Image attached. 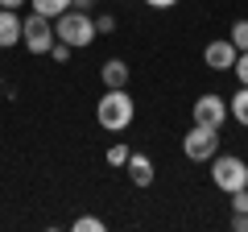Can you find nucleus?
I'll list each match as a JSON object with an SVG mask.
<instances>
[{"mask_svg":"<svg viewBox=\"0 0 248 232\" xmlns=\"http://www.w3.org/2000/svg\"><path fill=\"white\" fill-rule=\"evenodd\" d=\"M99 79H104V87H128V63L124 58H108L99 66Z\"/></svg>","mask_w":248,"mask_h":232,"instance_id":"nucleus-10","label":"nucleus"},{"mask_svg":"<svg viewBox=\"0 0 248 232\" xmlns=\"http://www.w3.org/2000/svg\"><path fill=\"white\" fill-rule=\"evenodd\" d=\"M75 228H79V232H104V220H99V215H79Z\"/></svg>","mask_w":248,"mask_h":232,"instance_id":"nucleus-14","label":"nucleus"},{"mask_svg":"<svg viewBox=\"0 0 248 232\" xmlns=\"http://www.w3.org/2000/svg\"><path fill=\"white\" fill-rule=\"evenodd\" d=\"M211 182L223 191V195H232V191H244L248 187V166L244 158H236V153H215L211 158Z\"/></svg>","mask_w":248,"mask_h":232,"instance_id":"nucleus-3","label":"nucleus"},{"mask_svg":"<svg viewBox=\"0 0 248 232\" xmlns=\"http://www.w3.org/2000/svg\"><path fill=\"white\" fill-rule=\"evenodd\" d=\"M145 4H149V9H174L178 0H145Z\"/></svg>","mask_w":248,"mask_h":232,"instance_id":"nucleus-21","label":"nucleus"},{"mask_svg":"<svg viewBox=\"0 0 248 232\" xmlns=\"http://www.w3.org/2000/svg\"><path fill=\"white\" fill-rule=\"evenodd\" d=\"M21 42V17L17 9H0V50H9V46Z\"/></svg>","mask_w":248,"mask_h":232,"instance_id":"nucleus-8","label":"nucleus"},{"mask_svg":"<svg viewBox=\"0 0 248 232\" xmlns=\"http://www.w3.org/2000/svg\"><path fill=\"white\" fill-rule=\"evenodd\" d=\"M182 153L190 162H211L219 153V129L211 125H190V133L182 137Z\"/></svg>","mask_w":248,"mask_h":232,"instance_id":"nucleus-4","label":"nucleus"},{"mask_svg":"<svg viewBox=\"0 0 248 232\" xmlns=\"http://www.w3.org/2000/svg\"><path fill=\"white\" fill-rule=\"evenodd\" d=\"M95 29H99V33H112V29H116V17H108V13H104V17H95Z\"/></svg>","mask_w":248,"mask_h":232,"instance_id":"nucleus-20","label":"nucleus"},{"mask_svg":"<svg viewBox=\"0 0 248 232\" xmlns=\"http://www.w3.org/2000/svg\"><path fill=\"white\" fill-rule=\"evenodd\" d=\"M124 170H128V179H133L137 187H149V182H153V162L145 158V153H128Z\"/></svg>","mask_w":248,"mask_h":232,"instance_id":"nucleus-9","label":"nucleus"},{"mask_svg":"<svg viewBox=\"0 0 248 232\" xmlns=\"http://www.w3.org/2000/svg\"><path fill=\"white\" fill-rule=\"evenodd\" d=\"M236 58H240V50L228 42V37H219V42H211V46L203 50V63L211 66V71H232V66H236Z\"/></svg>","mask_w":248,"mask_h":232,"instance_id":"nucleus-7","label":"nucleus"},{"mask_svg":"<svg viewBox=\"0 0 248 232\" xmlns=\"http://www.w3.org/2000/svg\"><path fill=\"white\" fill-rule=\"evenodd\" d=\"M223 120H228V99H223V96L207 91V96H199V99H195V125L223 129Z\"/></svg>","mask_w":248,"mask_h":232,"instance_id":"nucleus-6","label":"nucleus"},{"mask_svg":"<svg viewBox=\"0 0 248 232\" xmlns=\"http://www.w3.org/2000/svg\"><path fill=\"white\" fill-rule=\"evenodd\" d=\"M228 116H232V120H240V125L248 129V87H240L236 96L228 99Z\"/></svg>","mask_w":248,"mask_h":232,"instance_id":"nucleus-11","label":"nucleus"},{"mask_svg":"<svg viewBox=\"0 0 248 232\" xmlns=\"http://www.w3.org/2000/svg\"><path fill=\"white\" fill-rule=\"evenodd\" d=\"M232 71H236L240 87H248V50H244V54H240V58H236V66H232Z\"/></svg>","mask_w":248,"mask_h":232,"instance_id":"nucleus-17","label":"nucleus"},{"mask_svg":"<svg viewBox=\"0 0 248 232\" xmlns=\"http://www.w3.org/2000/svg\"><path fill=\"white\" fill-rule=\"evenodd\" d=\"M54 37H58V42H66V46H75V50H83V46H91V42L99 37L95 17H91V13H83V9L58 13V17H54Z\"/></svg>","mask_w":248,"mask_h":232,"instance_id":"nucleus-2","label":"nucleus"},{"mask_svg":"<svg viewBox=\"0 0 248 232\" xmlns=\"http://www.w3.org/2000/svg\"><path fill=\"white\" fill-rule=\"evenodd\" d=\"M133 116H137V104L128 96V87H108L104 99L95 104V120L108 133H124V129L133 125Z\"/></svg>","mask_w":248,"mask_h":232,"instance_id":"nucleus-1","label":"nucleus"},{"mask_svg":"<svg viewBox=\"0 0 248 232\" xmlns=\"http://www.w3.org/2000/svg\"><path fill=\"white\" fill-rule=\"evenodd\" d=\"M25 0H0V9H21Z\"/></svg>","mask_w":248,"mask_h":232,"instance_id":"nucleus-23","label":"nucleus"},{"mask_svg":"<svg viewBox=\"0 0 248 232\" xmlns=\"http://www.w3.org/2000/svg\"><path fill=\"white\" fill-rule=\"evenodd\" d=\"M128 145H112V149H108V162H112V166H124V162H128Z\"/></svg>","mask_w":248,"mask_h":232,"instance_id":"nucleus-16","label":"nucleus"},{"mask_svg":"<svg viewBox=\"0 0 248 232\" xmlns=\"http://www.w3.org/2000/svg\"><path fill=\"white\" fill-rule=\"evenodd\" d=\"M232 232H248V212H232Z\"/></svg>","mask_w":248,"mask_h":232,"instance_id":"nucleus-19","label":"nucleus"},{"mask_svg":"<svg viewBox=\"0 0 248 232\" xmlns=\"http://www.w3.org/2000/svg\"><path fill=\"white\" fill-rule=\"evenodd\" d=\"M29 4H33V13H42V17H50V21L71 9V0H29Z\"/></svg>","mask_w":248,"mask_h":232,"instance_id":"nucleus-12","label":"nucleus"},{"mask_svg":"<svg viewBox=\"0 0 248 232\" xmlns=\"http://www.w3.org/2000/svg\"><path fill=\"white\" fill-rule=\"evenodd\" d=\"M228 42H232V46H236V50H240V54H244V50H248V21H236V25H232V37H228Z\"/></svg>","mask_w":248,"mask_h":232,"instance_id":"nucleus-13","label":"nucleus"},{"mask_svg":"<svg viewBox=\"0 0 248 232\" xmlns=\"http://www.w3.org/2000/svg\"><path fill=\"white\" fill-rule=\"evenodd\" d=\"M21 42H25L29 54H50V46L58 42V37H54L50 17H42V13H29V17L21 21Z\"/></svg>","mask_w":248,"mask_h":232,"instance_id":"nucleus-5","label":"nucleus"},{"mask_svg":"<svg viewBox=\"0 0 248 232\" xmlns=\"http://www.w3.org/2000/svg\"><path fill=\"white\" fill-rule=\"evenodd\" d=\"M91 4L95 0H71V9H83V13H91Z\"/></svg>","mask_w":248,"mask_h":232,"instance_id":"nucleus-22","label":"nucleus"},{"mask_svg":"<svg viewBox=\"0 0 248 232\" xmlns=\"http://www.w3.org/2000/svg\"><path fill=\"white\" fill-rule=\"evenodd\" d=\"M232 212H248V187L244 191H232Z\"/></svg>","mask_w":248,"mask_h":232,"instance_id":"nucleus-18","label":"nucleus"},{"mask_svg":"<svg viewBox=\"0 0 248 232\" xmlns=\"http://www.w3.org/2000/svg\"><path fill=\"white\" fill-rule=\"evenodd\" d=\"M71 54H75V46H66V42H54L50 46V58H54V63H71Z\"/></svg>","mask_w":248,"mask_h":232,"instance_id":"nucleus-15","label":"nucleus"}]
</instances>
